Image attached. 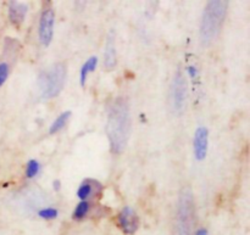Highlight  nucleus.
Masks as SVG:
<instances>
[{"label":"nucleus","mask_w":250,"mask_h":235,"mask_svg":"<svg viewBox=\"0 0 250 235\" xmlns=\"http://www.w3.org/2000/svg\"><path fill=\"white\" fill-rule=\"evenodd\" d=\"M131 110L126 98L119 97L112 100L107 111L106 134L110 150L115 155L124 153L131 137Z\"/></svg>","instance_id":"1"},{"label":"nucleus","mask_w":250,"mask_h":235,"mask_svg":"<svg viewBox=\"0 0 250 235\" xmlns=\"http://www.w3.org/2000/svg\"><path fill=\"white\" fill-rule=\"evenodd\" d=\"M229 1L212 0L205 6L200 22V43L208 46L217 38L226 17Z\"/></svg>","instance_id":"2"},{"label":"nucleus","mask_w":250,"mask_h":235,"mask_svg":"<svg viewBox=\"0 0 250 235\" xmlns=\"http://www.w3.org/2000/svg\"><path fill=\"white\" fill-rule=\"evenodd\" d=\"M67 67L66 63L56 62L42 71L38 76V89L43 99L56 98L63 89Z\"/></svg>","instance_id":"3"},{"label":"nucleus","mask_w":250,"mask_h":235,"mask_svg":"<svg viewBox=\"0 0 250 235\" xmlns=\"http://www.w3.org/2000/svg\"><path fill=\"white\" fill-rule=\"evenodd\" d=\"M194 226V199L192 190H181L176 212V235H192Z\"/></svg>","instance_id":"4"},{"label":"nucleus","mask_w":250,"mask_h":235,"mask_svg":"<svg viewBox=\"0 0 250 235\" xmlns=\"http://www.w3.org/2000/svg\"><path fill=\"white\" fill-rule=\"evenodd\" d=\"M187 98L188 85L186 76L183 75L182 71H176L170 87V106L173 115L176 116L183 115L187 106Z\"/></svg>","instance_id":"5"},{"label":"nucleus","mask_w":250,"mask_h":235,"mask_svg":"<svg viewBox=\"0 0 250 235\" xmlns=\"http://www.w3.org/2000/svg\"><path fill=\"white\" fill-rule=\"evenodd\" d=\"M54 26H55V12L53 7L48 6L42 11L38 27L39 40L44 46H49L53 40Z\"/></svg>","instance_id":"6"},{"label":"nucleus","mask_w":250,"mask_h":235,"mask_svg":"<svg viewBox=\"0 0 250 235\" xmlns=\"http://www.w3.org/2000/svg\"><path fill=\"white\" fill-rule=\"evenodd\" d=\"M117 223L124 233L132 235L139 228V217L133 209L129 206L124 207L117 217Z\"/></svg>","instance_id":"7"},{"label":"nucleus","mask_w":250,"mask_h":235,"mask_svg":"<svg viewBox=\"0 0 250 235\" xmlns=\"http://www.w3.org/2000/svg\"><path fill=\"white\" fill-rule=\"evenodd\" d=\"M209 149V129L207 127H198L193 138V151L197 161L205 160Z\"/></svg>","instance_id":"8"},{"label":"nucleus","mask_w":250,"mask_h":235,"mask_svg":"<svg viewBox=\"0 0 250 235\" xmlns=\"http://www.w3.org/2000/svg\"><path fill=\"white\" fill-rule=\"evenodd\" d=\"M117 63V53H116V43H115V33L110 32L107 34L106 44L104 48V67L107 71H111L116 67Z\"/></svg>","instance_id":"9"},{"label":"nucleus","mask_w":250,"mask_h":235,"mask_svg":"<svg viewBox=\"0 0 250 235\" xmlns=\"http://www.w3.org/2000/svg\"><path fill=\"white\" fill-rule=\"evenodd\" d=\"M102 190L103 187L99 182L93 179H85L78 187L77 196L81 201H87L88 199H90L94 195H100Z\"/></svg>","instance_id":"10"},{"label":"nucleus","mask_w":250,"mask_h":235,"mask_svg":"<svg viewBox=\"0 0 250 235\" xmlns=\"http://www.w3.org/2000/svg\"><path fill=\"white\" fill-rule=\"evenodd\" d=\"M28 6L26 4L17 1H11L9 5V19L12 24H21L24 21V17L27 15Z\"/></svg>","instance_id":"11"},{"label":"nucleus","mask_w":250,"mask_h":235,"mask_svg":"<svg viewBox=\"0 0 250 235\" xmlns=\"http://www.w3.org/2000/svg\"><path fill=\"white\" fill-rule=\"evenodd\" d=\"M97 65H98L97 56H90V58L88 59L84 63H83V66L81 67V72H80V83L82 87H84L85 80H87V77H88V73L95 71Z\"/></svg>","instance_id":"12"},{"label":"nucleus","mask_w":250,"mask_h":235,"mask_svg":"<svg viewBox=\"0 0 250 235\" xmlns=\"http://www.w3.org/2000/svg\"><path fill=\"white\" fill-rule=\"evenodd\" d=\"M70 117H71V111H65L62 112V114L59 115V116L54 119L53 123H51L50 128H49V134H55L58 133L59 131H61V129L65 127V124L67 123Z\"/></svg>","instance_id":"13"},{"label":"nucleus","mask_w":250,"mask_h":235,"mask_svg":"<svg viewBox=\"0 0 250 235\" xmlns=\"http://www.w3.org/2000/svg\"><path fill=\"white\" fill-rule=\"evenodd\" d=\"M90 211V204L88 201H81L80 204L76 206L75 211H73V219L76 221H81V219L85 218Z\"/></svg>","instance_id":"14"},{"label":"nucleus","mask_w":250,"mask_h":235,"mask_svg":"<svg viewBox=\"0 0 250 235\" xmlns=\"http://www.w3.org/2000/svg\"><path fill=\"white\" fill-rule=\"evenodd\" d=\"M39 171H41V165H39L38 161L32 158V160H29L28 162H27L26 170H24V175H26L27 178L32 179V178H34L36 176H38Z\"/></svg>","instance_id":"15"},{"label":"nucleus","mask_w":250,"mask_h":235,"mask_svg":"<svg viewBox=\"0 0 250 235\" xmlns=\"http://www.w3.org/2000/svg\"><path fill=\"white\" fill-rule=\"evenodd\" d=\"M59 211L54 207H45V209H42L38 211V216L41 218L46 219V221H50V219H55L58 217Z\"/></svg>","instance_id":"16"},{"label":"nucleus","mask_w":250,"mask_h":235,"mask_svg":"<svg viewBox=\"0 0 250 235\" xmlns=\"http://www.w3.org/2000/svg\"><path fill=\"white\" fill-rule=\"evenodd\" d=\"M10 73V66L7 62H0V87L4 85V83L6 82L7 77H9Z\"/></svg>","instance_id":"17"},{"label":"nucleus","mask_w":250,"mask_h":235,"mask_svg":"<svg viewBox=\"0 0 250 235\" xmlns=\"http://www.w3.org/2000/svg\"><path fill=\"white\" fill-rule=\"evenodd\" d=\"M187 71L188 75L190 76L192 79H195V78H198V76H199V71H198V68L195 67V66H188Z\"/></svg>","instance_id":"18"},{"label":"nucleus","mask_w":250,"mask_h":235,"mask_svg":"<svg viewBox=\"0 0 250 235\" xmlns=\"http://www.w3.org/2000/svg\"><path fill=\"white\" fill-rule=\"evenodd\" d=\"M194 235H209V233H208L207 229L200 228V229H198L197 232H195V234H194Z\"/></svg>","instance_id":"19"},{"label":"nucleus","mask_w":250,"mask_h":235,"mask_svg":"<svg viewBox=\"0 0 250 235\" xmlns=\"http://www.w3.org/2000/svg\"><path fill=\"white\" fill-rule=\"evenodd\" d=\"M53 185H54V189H55L56 192H58V190H60V188H61V183H60V180H59V179L54 180Z\"/></svg>","instance_id":"20"}]
</instances>
